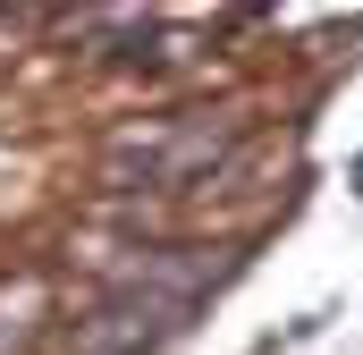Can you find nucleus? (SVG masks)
<instances>
[{
	"mask_svg": "<svg viewBox=\"0 0 363 355\" xmlns=\"http://www.w3.org/2000/svg\"><path fill=\"white\" fill-rule=\"evenodd\" d=\"M355 186H363V161H355Z\"/></svg>",
	"mask_w": 363,
	"mask_h": 355,
	"instance_id": "f257e3e1",
	"label": "nucleus"
}]
</instances>
